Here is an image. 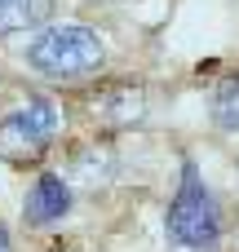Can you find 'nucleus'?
Returning a JSON list of instances; mask_svg holds the SVG:
<instances>
[{
  "instance_id": "1",
  "label": "nucleus",
  "mask_w": 239,
  "mask_h": 252,
  "mask_svg": "<svg viewBox=\"0 0 239 252\" xmlns=\"http://www.w3.org/2000/svg\"><path fill=\"white\" fill-rule=\"evenodd\" d=\"M164 235L173 248H186V252H217L226 239L222 204L191 155H182V177H177V195L164 213Z\"/></svg>"
},
{
  "instance_id": "2",
  "label": "nucleus",
  "mask_w": 239,
  "mask_h": 252,
  "mask_svg": "<svg viewBox=\"0 0 239 252\" xmlns=\"http://www.w3.org/2000/svg\"><path fill=\"white\" fill-rule=\"evenodd\" d=\"M27 62H31L40 75H49V80H84V75L102 71V62H106V40H102L93 27L62 22V27L40 31V35L27 44Z\"/></svg>"
},
{
  "instance_id": "3",
  "label": "nucleus",
  "mask_w": 239,
  "mask_h": 252,
  "mask_svg": "<svg viewBox=\"0 0 239 252\" xmlns=\"http://www.w3.org/2000/svg\"><path fill=\"white\" fill-rule=\"evenodd\" d=\"M53 137H58V106L49 97H31L27 106H18L13 115L0 120V151L13 159L44 155Z\"/></svg>"
},
{
  "instance_id": "4",
  "label": "nucleus",
  "mask_w": 239,
  "mask_h": 252,
  "mask_svg": "<svg viewBox=\"0 0 239 252\" xmlns=\"http://www.w3.org/2000/svg\"><path fill=\"white\" fill-rule=\"evenodd\" d=\"M71 213V186L62 182V173H40L27 190V204H22V221L44 230L53 221H62Z\"/></svg>"
},
{
  "instance_id": "5",
  "label": "nucleus",
  "mask_w": 239,
  "mask_h": 252,
  "mask_svg": "<svg viewBox=\"0 0 239 252\" xmlns=\"http://www.w3.org/2000/svg\"><path fill=\"white\" fill-rule=\"evenodd\" d=\"M53 18V0H0V35L44 27Z\"/></svg>"
},
{
  "instance_id": "6",
  "label": "nucleus",
  "mask_w": 239,
  "mask_h": 252,
  "mask_svg": "<svg viewBox=\"0 0 239 252\" xmlns=\"http://www.w3.org/2000/svg\"><path fill=\"white\" fill-rule=\"evenodd\" d=\"M213 120L222 133H239V75H226L213 93Z\"/></svg>"
},
{
  "instance_id": "7",
  "label": "nucleus",
  "mask_w": 239,
  "mask_h": 252,
  "mask_svg": "<svg viewBox=\"0 0 239 252\" xmlns=\"http://www.w3.org/2000/svg\"><path fill=\"white\" fill-rule=\"evenodd\" d=\"M0 252H9V235L4 230H0Z\"/></svg>"
}]
</instances>
